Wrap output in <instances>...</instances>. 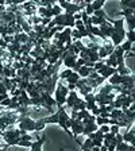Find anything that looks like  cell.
Masks as SVG:
<instances>
[{"label": "cell", "instance_id": "8992f818", "mask_svg": "<svg viewBox=\"0 0 135 151\" xmlns=\"http://www.w3.org/2000/svg\"><path fill=\"white\" fill-rule=\"evenodd\" d=\"M58 6L61 7V9H65V12L64 14H68V15H74V14H79L81 12L82 9L80 8L79 3L77 1H65V0H61V1H58Z\"/></svg>", "mask_w": 135, "mask_h": 151}, {"label": "cell", "instance_id": "9c48e42d", "mask_svg": "<svg viewBox=\"0 0 135 151\" xmlns=\"http://www.w3.org/2000/svg\"><path fill=\"white\" fill-rule=\"evenodd\" d=\"M82 131H84V124H82L81 120H72V124H70V132H72L73 138L77 140V136L82 135Z\"/></svg>", "mask_w": 135, "mask_h": 151}, {"label": "cell", "instance_id": "d590c367", "mask_svg": "<svg viewBox=\"0 0 135 151\" xmlns=\"http://www.w3.org/2000/svg\"><path fill=\"white\" fill-rule=\"evenodd\" d=\"M97 129L101 134H107V132H110V126H100Z\"/></svg>", "mask_w": 135, "mask_h": 151}, {"label": "cell", "instance_id": "44dd1931", "mask_svg": "<svg viewBox=\"0 0 135 151\" xmlns=\"http://www.w3.org/2000/svg\"><path fill=\"white\" fill-rule=\"evenodd\" d=\"M115 69H116V74H119V76H130V74H132V72L129 69V68H127L126 65L116 66Z\"/></svg>", "mask_w": 135, "mask_h": 151}, {"label": "cell", "instance_id": "6da1fadb", "mask_svg": "<svg viewBox=\"0 0 135 151\" xmlns=\"http://www.w3.org/2000/svg\"><path fill=\"white\" fill-rule=\"evenodd\" d=\"M110 23L113 26V31L111 35V43L113 46H120L123 42L126 41V28H124V19H116L112 20L110 19Z\"/></svg>", "mask_w": 135, "mask_h": 151}, {"label": "cell", "instance_id": "ac0fdd59", "mask_svg": "<svg viewBox=\"0 0 135 151\" xmlns=\"http://www.w3.org/2000/svg\"><path fill=\"white\" fill-rule=\"evenodd\" d=\"M115 151H135L134 145H130V143H126V142H122L116 146Z\"/></svg>", "mask_w": 135, "mask_h": 151}, {"label": "cell", "instance_id": "4fadbf2b", "mask_svg": "<svg viewBox=\"0 0 135 151\" xmlns=\"http://www.w3.org/2000/svg\"><path fill=\"white\" fill-rule=\"evenodd\" d=\"M123 138V142H126V143H130V145H134L135 142V131H134V127H130L129 131L124 134V135H122Z\"/></svg>", "mask_w": 135, "mask_h": 151}, {"label": "cell", "instance_id": "484cf974", "mask_svg": "<svg viewBox=\"0 0 135 151\" xmlns=\"http://www.w3.org/2000/svg\"><path fill=\"white\" fill-rule=\"evenodd\" d=\"M61 14H62V9H61V7L58 6L56 1H54L53 7H51V15H53V18H56V16L61 15Z\"/></svg>", "mask_w": 135, "mask_h": 151}, {"label": "cell", "instance_id": "52a82bcc", "mask_svg": "<svg viewBox=\"0 0 135 151\" xmlns=\"http://www.w3.org/2000/svg\"><path fill=\"white\" fill-rule=\"evenodd\" d=\"M76 89H77L82 96L93 92V88H92V85L88 78H80L79 81H77V84H76Z\"/></svg>", "mask_w": 135, "mask_h": 151}, {"label": "cell", "instance_id": "7a4b0ae2", "mask_svg": "<svg viewBox=\"0 0 135 151\" xmlns=\"http://www.w3.org/2000/svg\"><path fill=\"white\" fill-rule=\"evenodd\" d=\"M57 111H58V126L62 127L64 131H65L69 136H72L73 138L72 132H70V124H72V119H70V116L66 113V111H65V108L64 107L58 108Z\"/></svg>", "mask_w": 135, "mask_h": 151}, {"label": "cell", "instance_id": "4316f807", "mask_svg": "<svg viewBox=\"0 0 135 151\" xmlns=\"http://www.w3.org/2000/svg\"><path fill=\"white\" fill-rule=\"evenodd\" d=\"M104 4H105V1H104V0L92 1V8H93V11H99V9H101L104 7Z\"/></svg>", "mask_w": 135, "mask_h": 151}, {"label": "cell", "instance_id": "e575fe53", "mask_svg": "<svg viewBox=\"0 0 135 151\" xmlns=\"http://www.w3.org/2000/svg\"><path fill=\"white\" fill-rule=\"evenodd\" d=\"M123 18L126 16H130V15H134V9H122V12H119Z\"/></svg>", "mask_w": 135, "mask_h": 151}, {"label": "cell", "instance_id": "3957f363", "mask_svg": "<svg viewBox=\"0 0 135 151\" xmlns=\"http://www.w3.org/2000/svg\"><path fill=\"white\" fill-rule=\"evenodd\" d=\"M53 94H54V100H56L57 107L61 108L64 104H65L66 97H68V94H69V91H68V88H66L65 85H62V82L58 81L57 88H56V91H54Z\"/></svg>", "mask_w": 135, "mask_h": 151}, {"label": "cell", "instance_id": "ffe728a7", "mask_svg": "<svg viewBox=\"0 0 135 151\" xmlns=\"http://www.w3.org/2000/svg\"><path fill=\"white\" fill-rule=\"evenodd\" d=\"M124 19V23H127V31H134V26H135V16L134 15H130V16H126Z\"/></svg>", "mask_w": 135, "mask_h": 151}, {"label": "cell", "instance_id": "f546056e", "mask_svg": "<svg viewBox=\"0 0 135 151\" xmlns=\"http://www.w3.org/2000/svg\"><path fill=\"white\" fill-rule=\"evenodd\" d=\"M93 16H96V18H103V19H107L108 22H110V19L111 18H108V15L105 12H104L103 9H99V11H95L93 12Z\"/></svg>", "mask_w": 135, "mask_h": 151}, {"label": "cell", "instance_id": "2e32d148", "mask_svg": "<svg viewBox=\"0 0 135 151\" xmlns=\"http://www.w3.org/2000/svg\"><path fill=\"white\" fill-rule=\"evenodd\" d=\"M74 18L73 15H68V14H64V28H74Z\"/></svg>", "mask_w": 135, "mask_h": 151}, {"label": "cell", "instance_id": "9a60e30c", "mask_svg": "<svg viewBox=\"0 0 135 151\" xmlns=\"http://www.w3.org/2000/svg\"><path fill=\"white\" fill-rule=\"evenodd\" d=\"M41 96H42V99H43L45 104H46L47 107L53 108L54 105H57V104H56V100H54V97L51 96V94L47 93V92H41Z\"/></svg>", "mask_w": 135, "mask_h": 151}, {"label": "cell", "instance_id": "74e56055", "mask_svg": "<svg viewBox=\"0 0 135 151\" xmlns=\"http://www.w3.org/2000/svg\"><path fill=\"white\" fill-rule=\"evenodd\" d=\"M0 151H7V146H6V145H4V146H3V147L0 148Z\"/></svg>", "mask_w": 135, "mask_h": 151}, {"label": "cell", "instance_id": "d6a6232c", "mask_svg": "<svg viewBox=\"0 0 135 151\" xmlns=\"http://www.w3.org/2000/svg\"><path fill=\"white\" fill-rule=\"evenodd\" d=\"M110 132L112 135H118L120 132V127L116 126V124H112V126H110Z\"/></svg>", "mask_w": 135, "mask_h": 151}, {"label": "cell", "instance_id": "7402d4cb", "mask_svg": "<svg viewBox=\"0 0 135 151\" xmlns=\"http://www.w3.org/2000/svg\"><path fill=\"white\" fill-rule=\"evenodd\" d=\"M122 9H134L135 8V1L134 0H122L120 1Z\"/></svg>", "mask_w": 135, "mask_h": 151}, {"label": "cell", "instance_id": "30bf717a", "mask_svg": "<svg viewBox=\"0 0 135 151\" xmlns=\"http://www.w3.org/2000/svg\"><path fill=\"white\" fill-rule=\"evenodd\" d=\"M26 93L28 94L30 99H35L41 96V92L37 88V85H35L34 81H28V85H27V88H26Z\"/></svg>", "mask_w": 135, "mask_h": 151}, {"label": "cell", "instance_id": "8d00e7d4", "mask_svg": "<svg viewBox=\"0 0 135 151\" xmlns=\"http://www.w3.org/2000/svg\"><path fill=\"white\" fill-rule=\"evenodd\" d=\"M8 93V91H7V88L4 86V84L1 81H0V94H7Z\"/></svg>", "mask_w": 135, "mask_h": 151}, {"label": "cell", "instance_id": "5bb4252c", "mask_svg": "<svg viewBox=\"0 0 135 151\" xmlns=\"http://www.w3.org/2000/svg\"><path fill=\"white\" fill-rule=\"evenodd\" d=\"M18 100H19V105L31 107V104H30V97H28V94L26 93V91H20V94L18 96Z\"/></svg>", "mask_w": 135, "mask_h": 151}, {"label": "cell", "instance_id": "cb8c5ba5", "mask_svg": "<svg viewBox=\"0 0 135 151\" xmlns=\"http://www.w3.org/2000/svg\"><path fill=\"white\" fill-rule=\"evenodd\" d=\"M79 80H80V76L77 74V73H74V72H73L72 74H70L69 77H68V78L65 80V81L68 82V84H70V85H76V84H77V81H79Z\"/></svg>", "mask_w": 135, "mask_h": 151}, {"label": "cell", "instance_id": "d6986e66", "mask_svg": "<svg viewBox=\"0 0 135 151\" xmlns=\"http://www.w3.org/2000/svg\"><path fill=\"white\" fill-rule=\"evenodd\" d=\"M43 120H45V123H46V126L47 124H58V111L51 113L50 116L43 117Z\"/></svg>", "mask_w": 135, "mask_h": 151}, {"label": "cell", "instance_id": "8fae6325", "mask_svg": "<svg viewBox=\"0 0 135 151\" xmlns=\"http://www.w3.org/2000/svg\"><path fill=\"white\" fill-rule=\"evenodd\" d=\"M97 73L100 77H103L104 80H107V78H110L111 76H113V74H116V69L115 68H111V66H107V65H104L103 68H101L100 70H97Z\"/></svg>", "mask_w": 135, "mask_h": 151}, {"label": "cell", "instance_id": "4dcf8cb0", "mask_svg": "<svg viewBox=\"0 0 135 151\" xmlns=\"http://www.w3.org/2000/svg\"><path fill=\"white\" fill-rule=\"evenodd\" d=\"M80 146H81V148H93V142L89 138H87L84 140V143H80Z\"/></svg>", "mask_w": 135, "mask_h": 151}, {"label": "cell", "instance_id": "1f68e13d", "mask_svg": "<svg viewBox=\"0 0 135 151\" xmlns=\"http://www.w3.org/2000/svg\"><path fill=\"white\" fill-rule=\"evenodd\" d=\"M72 38L74 39V41H81V39H82V35L80 34V32L77 31L76 28H72Z\"/></svg>", "mask_w": 135, "mask_h": 151}, {"label": "cell", "instance_id": "ba28073f", "mask_svg": "<svg viewBox=\"0 0 135 151\" xmlns=\"http://www.w3.org/2000/svg\"><path fill=\"white\" fill-rule=\"evenodd\" d=\"M113 49H115V46H113L112 43H110V42H107L105 45H100V47H99V50H97L99 58H100V60H104V58L110 57L111 54H112Z\"/></svg>", "mask_w": 135, "mask_h": 151}, {"label": "cell", "instance_id": "f35d334b", "mask_svg": "<svg viewBox=\"0 0 135 151\" xmlns=\"http://www.w3.org/2000/svg\"><path fill=\"white\" fill-rule=\"evenodd\" d=\"M92 151H100V147H93L92 148Z\"/></svg>", "mask_w": 135, "mask_h": 151}, {"label": "cell", "instance_id": "603a6c76", "mask_svg": "<svg viewBox=\"0 0 135 151\" xmlns=\"http://www.w3.org/2000/svg\"><path fill=\"white\" fill-rule=\"evenodd\" d=\"M45 127H46V123H45L43 119H39V120H35V131L34 132H41L45 129Z\"/></svg>", "mask_w": 135, "mask_h": 151}, {"label": "cell", "instance_id": "ab89813d", "mask_svg": "<svg viewBox=\"0 0 135 151\" xmlns=\"http://www.w3.org/2000/svg\"><path fill=\"white\" fill-rule=\"evenodd\" d=\"M81 151H92V148H81Z\"/></svg>", "mask_w": 135, "mask_h": 151}, {"label": "cell", "instance_id": "277c9868", "mask_svg": "<svg viewBox=\"0 0 135 151\" xmlns=\"http://www.w3.org/2000/svg\"><path fill=\"white\" fill-rule=\"evenodd\" d=\"M22 134H25V132L20 131L19 128H12V129H6V131L0 132V136H1V138H3V140L6 142L4 145H6L7 147H9V146H11V143H12V142H15L19 136L22 135Z\"/></svg>", "mask_w": 135, "mask_h": 151}, {"label": "cell", "instance_id": "7c38bea8", "mask_svg": "<svg viewBox=\"0 0 135 151\" xmlns=\"http://www.w3.org/2000/svg\"><path fill=\"white\" fill-rule=\"evenodd\" d=\"M99 30H100L101 35H103L105 39H110L111 35H112V31H113V26L111 24L110 22H105L104 24L99 26Z\"/></svg>", "mask_w": 135, "mask_h": 151}, {"label": "cell", "instance_id": "e0dca14e", "mask_svg": "<svg viewBox=\"0 0 135 151\" xmlns=\"http://www.w3.org/2000/svg\"><path fill=\"white\" fill-rule=\"evenodd\" d=\"M92 72H93L92 68H88V66H81V68L77 70V74L80 76V78H87Z\"/></svg>", "mask_w": 135, "mask_h": 151}, {"label": "cell", "instance_id": "83f0119b", "mask_svg": "<svg viewBox=\"0 0 135 151\" xmlns=\"http://www.w3.org/2000/svg\"><path fill=\"white\" fill-rule=\"evenodd\" d=\"M84 12L87 14V15L89 16V18H91V16H93V8H92V1H87V6H85V8H84Z\"/></svg>", "mask_w": 135, "mask_h": 151}, {"label": "cell", "instance_id": "5b68a950", "mask_svg": "<svg viewBox=\"0 0 135 151\" xmlns=\"http://www.w3.org/2000/svg\"><path fill=\"white\" fill-rule=\"evenodd\" d=\"M18 126L19 129L23 132L35 131V120L31 119L28 115H23V116L18 117Z\"/></svg>", "mask_w": 135, "mask_h": 151}, {"label": "cell", "instance_id": "f1b7e54d", "mask_svg": "<svg viewBox=\"0 0 135 151\" xmlns=\"http://www.w3.org/2000/svg\"><path fill=\"white\" fill-rule=\"evenodd\" d=\"M120 47H122V50L124 51V53H129V51L134 50V47H132V43H130V42L124 41L122 45H120Z\"/></svg>", "mask_w": 135, "mask_h": 151}, {"label": "cell", "instance_id": "d4e9b609", "mask_svg": "<svg viewBox=\"0 0 135 151\" xmlns=\"http://www.w3.org/2000/svg\"><path fill=\"white\" fill-rule=\"evenodd\" d=\"M72 73H73L72 69H64V70H61V72H58V77H60V81H61V80H66L70 74H72Z\"/></svg>", "mask_w": 135, "mask_h": 151}, {"label": "cell", "instance_id": "836d02e7", "mask_svg": "<svg viewBox=\"0 0 135 151\" xmlns=\"http://www.w3.org/2000/svg\"><path fill=\"white\" fill-rule=\"evenodd\" d=\"M134 31H126V41L134 45Z\"/></svg>", "mask_w": 135, "mask_h": 151}]
</instances>
